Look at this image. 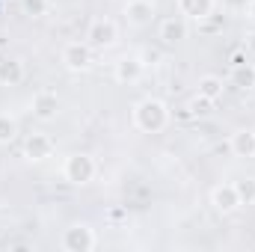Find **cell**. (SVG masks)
Segmentation results:
<instances>
[{
  "mask_svg": "<svg viewBox=\"0 0 255 252\" xmlns=\"http://www.w3.org/2000/svg\"><path fill=\"white\" fill-rule=\"evenodd\" d=\"M229 83L241 92H250L255 89V65L247 63V60H238L232 63V71H229Z\"/></svg>",
  "mask_w": 255,
  "mask_h": 252,
  "instance_id": "30bf717a",
  "label": "cell"
},
{
  "mask_svg": "<svg viewBox=\"0 0 255 252\" xmlns=\"http://www.w3.org/2000/svg\"><path fill=\"white\" fill-rule=\"evenodd\" d=\"M223 89H226L223 77H217V74H205V77H199V95H205L208 101L223 98Z\"/></svg>",
  "mask_w": 255,
  "mask_h": 252,
  "instance_id": "9a60e30c",
  "label": "cell"
},
{
  "mask_svg": "<svg viewBox=\"0 0 255 252\" xmlns=\"http://www.w3.org/2000/svg\"><path fill=\"white\" fill-rule=\"evenodd\" d=\"M63 175H65L68 184L83 187V184H89V181L95 178V160H92L89 154H83V151H74V154L65 157Z\"/></svg>",
  "mask_w": 255,
  "mask_h": 252,
  "instance_id": "7a4b0ae2",
  "label": "cell"
},
{
  "mask_svg": "<svg viewBox=\"0 0 255 252\" xmlns=\"http://www.w3.org/2000/svg\"><path fill=\"white\" fill-rule=\"evenodd\" d=\"M21 9H24V15H30V18H42V15L48 12V0H21Z\"/></svg>",
  "mask_w": 255,
  "mask_h": 252,
  "instance_id": "44dd1931",
  "label": "cell"
},
{
  "mask_svg": "<svg viewBox=\"0 0 255 252\" xmlns=\"http://www.w3.org/2000/svg\"><path fill=\"white\" fill-rule=\"evenodd\" d=\"M229 3H247V0H229Z\"/></svg>",
  "mask_w": 255,
  "mask_h": 252,
  "instance_id": "d4e9b609",
  "label": "cell"
},
{
  "mask_svg": "<svg viewBox=\"0 0 255 252\" xmlns=\"http://www.w3.org/2000/svg\"><path fill=\"white\" fill-rule=\"evenodd\" d=\"M178 9H181V15L199 21V18H205L208 12H214V0H178Z\"/></svg>",
  "mask_w": 255,
  "mask_h": 252,
  "instance_id": "2e32d148",
  "label": "cell"
},
{
  "mask_svg": "<svg viewBox=\"0 0 255 252\" xmlns=\"http://www.w3.org/2000/svg\"><path fill=\"white\" fill-rule=\"evenodd\" d=\"M211 104H214V101H208L205 95L196 92V98H190V104H187V113H190L193 119H202V116L211 113Z\"/></svg>",
  "mask_w": 255,
  "mask_h": 252,
  "instance_id": "ac0fdd59",
  "label": "cell"
},
{
  "mask_svg": "<svg viewBox=\"0 0 255 252\" xmlns=\"http://www.w3.org/2000/svg\"><path fill=\"white\" fill-rule=\"evenodd\" d=\"M196 27H199V33H202V36H217V33H223L226 18H223V15H217V12H208L205 18H199V21H196Z\"/></svg>",
  "mask_w": 255,
  "mask_h": 252,
  "instance_id": "e0dca14e",
  "label": "cell"
},
{
  "mask_svg": "<svg viewBox=\"0 0 255 252\" xmlns=\"http://www.w3.org/2000/svg\"><path fill=\"white\" fill-rule=\"evenodd\" d=\"M160 57H163V54H160L157 48H145V51L139 54V60H142V65H157V63H160Z\"/></svg>",
  "mask_w": 255,
  "mask_h": 252,
  "instance_id": "7402d4cb",
  "label": "cell"
},
{
  "mask_svg": "<svg viewBox=\"0 0 255 252\" xmlns=\"http://www.w3.org/2000/svg\"><path fill=\"white\" fill-rule=\"evenodd\" d=\"M229 148H232L235 157H244V160L255 157V130H250V127L235 130L232 139H229Z\"/></svg>",
  "mask_w": 255,
  "mask_h": 252,
  "instance_id": "8fae6325",
  "label": "cell"
},
{
  "mask_svg": "<svg viewBox=\"0 0 255 252\" xmlns=\"http://www.w3.org/2000/svg\"><path fill=\"white\" fill-rule=\"evenodd\" d=\"M142 74H145V65H142L139 57H122V60L116 63V68H113V77H116L119 83H125V86L136 83Z\"/></svg>",
  "mask_w": 255,
  "mask_h": 252,
  "instance_id": "9c48e42d",
  "label": "cell"
},
{
  "mask_svg": "<svg viewBox=\"0 0 255 252\" xmlns=\"http://www.w3.org/2000/svg\"><path fill=\"white\" fill-rule=\"evenodd\" d=\"M24 80V65L15 57H3L0 60V86H18Z\"/></svg>",
  "mask_w": 255,
  "mask_h": 252,
  "instance_id": "5bb4252c",
  "label": "cell"
},
{
  "mask_svg": "<svg viewBox=\"0 0 255 252\" xmlns=\"http://www.w3.org/2000/svg\"><path fill=\"white\" fill-rule=\"evenodd\" d=\"M157 15L154 0H128L125 3V21L130 27H148Z\"/></svg>",
  "mask_w": 255,
  "mask_h": 252,
  "instance_id": "8992f818",
  "label": "cell"
},
{
  "mask_svg": "<svg viewBox=\"0 0 255 252\" xmlns=\"http://www.w3.org/2000/svg\"><path fill=\"white\" fill-rule=\"evenodd\" d=\"M24 154L30 160H48L54 154V139L48 133H30L27 136V145H24Z\"/></svg>",
  "mask_w": 255,
  "mask_h": 252,
  "instance_id": "4fadbf2b",
  "label": "cell"
},
{
  "mask_svg": "<svg viewBox=\"0 0 255 252\" xmlns=\"http://www.w3.org/2000/svg\"><path fill=\"white\" fill-rule=\"evenodd\" d=\"M247 48H250V51H255V33L250 36V39H247Z\"/></svg>",
  "mask_w": 255,
  "mask_h": 252,
  "instance_id": "cb8c5ba5",
  "label": "cell"
},
{
  "mask_svg": "<svg viewBox=\"0 0 255 252\" xmlns=\"http://www.w3.org/2000/svg\"><path fill=\"white\" fill-rule=\"evenodd\" d=\"M63 65L68 71H86V68L92 65L89 42H68L63 48Z\"/></svg>",
  "mask_w": 255,
  "mask_h": 252,
  "instance_id": "5b68a950",
  "label": "cell"
},
{
  "mask_svg": "<svg viewBox=\"0 0 255 252\" xmlns=\"http://www.w3.org/2000/svg\"><path fill=\"white\" fill-rule=\"evenodd\" d=\"M30 113L36 116V119H54L57 113H60V98H57V92H51V89H42V92H36L33 95V101H30Z\"/></svg>",
  "mask_w": 255,
  "mask_h": 252,
  "instance_id": "ba28073f",
  "label": "cell"
},
{
  "mask_svg": "<svg viewBox=\"0 0 255 252\" xmlns=\"http://www.w3.org/2000/svg\"><path fill=\"white\" fill-rule=\"evenodd\" d=\"M95 232L86 226V223H74V226H68L63 232V250L68 252H89L95 250Z\"/></svg>",
  "mask_w": 255,
  "mask_h": 252,
  "instance_id": "3957f363",
  "label": "cell"
},
{
  "mask_svg": "<svg viewBox=\"0 0 255 252\" xmlns=\"http://www.w3.org/2000/svg\"><path fill=\"white\" fill-rule=\"evenodd\" d=\"M247 18L253 21V27H255V0H250V6H247Z\"/></svg>",
  "mask_w": 255,
  "mask_h": 252,
  "instance_id": "603a6c76",
  "label": "cell"
},
{
  "mask_svg": "<svg viewBox=\"0 0 255 252\" xmlns=\"http://www.w3.org/2000/svg\"><path fill=\"white\" fill-rule=\"evenodd\" d=\"M211 205H214L217 214H235L241 208V196H238L235 181L232 184H217L211 190Z\"/></svg>",
  "mask_w": 255,
  "mask_h": 252,
  "instance_id": "52a82bcc",
  "label": "cell"
},
{
  "mask_svg": "<svg viewBox=\"0 0 255 252\" xmlns=\"http://www.w3.org/2000/svg\"><path fill=\"white\" fill-rule=\"evenodd\" d=\"M157 39L163 42V45H178V42H184L187 39V24L181 21V18H163L160 21V30H157Z\"/></svg>",
  "mask_w": 255,
  "mask_h": 252,
  "instance_id": "7c38bea8",
  "label": "cell"
},
{
  "mask_svg": "<svg viewBox=\"0 0 255 252\" xmlns=\"http://www.w3.org/2000/svg\"><path fill=\"white\" fill-rule=\"evenodd\" d=\"M238 196H241V205H255V178H241L235 181Z\"/></svg>",
  "mask_w": 255,
  "mask_h": 252,
  "instance_id": "ffe728a7",
  "label": "cell"
},
{
  "mask_svg": "<svg viewBox=\"0 0 255 252\" xmlns=\"http://www.w3.org/2000/svg\"><path fill=\"white\" fill-rule=\"evenodd\" d=\"M133 125L142 133H160L169 125V107L160 98H142L133 107Z\"/></svg>",
  "mask_w": 255,
  "mask_h": 252,
  "instance_id": "6da1fadb",
  "label": "cell"
},
{
  "mask_svg": "<svg viewBox=\"0 0 255 252\" xmlns=\"http://www.w3.org/2000/svg\"><path fill=\"white\" fill-rule=\"evenodd\" d=\"M15 133H18V122H15L12 116L0 113V145L12 142V139H15Z\"/></svg>",
  "mask_w": 255,
  "mask_h": 252,
  "instance_id": "d6986e66",
  "label": "cell"
},
{
  "mask_svg": "<svg viewBox=\"0 0 255 252\" xmlns=\"http://www.w3.org/2000/svg\"><path fill=\"white\" fill-rule=\"evenodd\" d=\"M86 39H89V48H110V45H116V39H119V30H116V24L110 21V18H95L92 24H89V30H86Z\"/></svg>",
  "mask_w": 255,
  "mask_h": 252,
  "instance_id": "277c9868",
  "label": "cell"
}]
</instances>
